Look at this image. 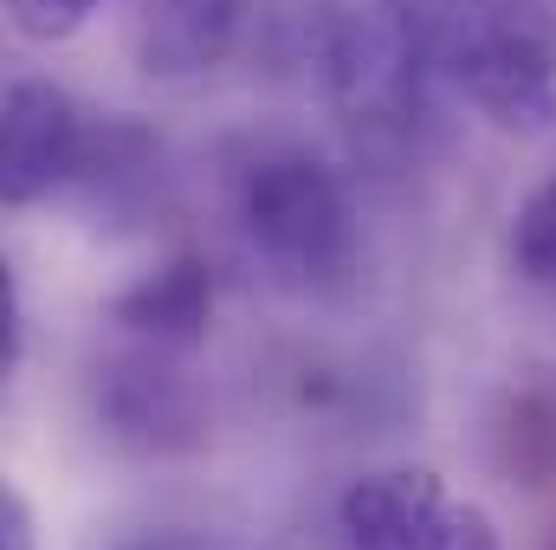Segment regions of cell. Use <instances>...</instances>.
<instances>
[{
    "instance_id": "cell-1",
    "label": "cell",
    "mask_w": 556,
    "mask_h": 550,
    "mask_svg": "<svg viewBox=\"0 0 556 550\" xmlns=\"http://www.w3.org/2000/svg\"><path fill=\"white\" fill-rule=\"evenodd\" d=\"M233 227L247 253L291 291H343L363 260L343 175L298 142H266L233 168Z\"/></svg>"
},
{
    "instance_id": "cell-8",
    "label": "cell",
    "mask_w": 556,
    "mask_h": 550,
    "mask_svg": "<svg viewBox=\"0 0 556 550\" xmlns=\"http://www.w3.org/2000/svg\"><path fill=\"white\" fill-rule=\"evenodd\" d=\"M0 7L26 39H72L104 0H0Z\"/></svg>"
},
{
    "instance_id": "cell-7",
    "label": "cell",
    "mask_w": 556,
    "mask_h": 550,
    "mask_svg": "<svg viewBox=\"0 0 556 550\" xmlns=\"http://www.w3.org/2000/svg\"><path fill=\"white\" fill-rule=\"evenodd\" d=\"M511 260L531 285H556V182H544L511 227Z\"/></svg>"
},
{
    "instance_id": "cell-9",
    "label": "cell",
    "mask_w": 556,
    "mask_h": 550,
    "mask_svg": "<svg viewBox=\"0 0 556 550\" xmlns=\"http://www.w3.org/2000/svg\"><path fill=\"white\" fill-rule=\"evenodd\" d=\"M20 350H26V311H20L13 266L0 260V389H7V376L20 370Z\"/></svg>"
},
{
    "instance_id": "cell-6",
    "label": "cell",
    "mask_w": 556,
    "mask_h": 550,
    "mask_svg": "<svg viewBox=\"0 0 556 550\" xmlns=\"http://www.w3.org/2000/svg\"><path fill=\"white\" fill-rule=\"evenodd\" d=\"M155 357L162 350L104 376V421H111V434H124L137 447H188L201 434V409H194L188 383L168 376Z\"/></svg>"
},
{
    "instance_id": "cell-5",
    "label": "cell",
    "mask_w": 556,
    "mask_h": 550,
    "mask_svg": "<svg viewBox=\"0 0 556 550\" xmlns=\"http://www.w3.org/2000/svg\"><path fill=\"white\" fill-rule=\"evenodd\" d=\"M111 317L137 337L142 350H194L214 324V273L194 253H175L168 266H155L149 278H137L130 291H117Z\"/></svg>"
},
{
    "instance_id": "cell-3",
    "label": "cell",
    "mask_w": 556,
    "mask_h": 550,
    "mask_svg": "<svg viewBox=\"0 0 556 550\" xmlns=\"http://www.w3.org/2000/svg\"><path fill=\"white\" fill-rule=\"evenodd\" d=\"M337 518L350 550H505L498 525L427 466L363 473L343 492Z\"/></svg>"
},
{
    "instance_id": "cell-10",
    "label": "cell",
    "mask_w": 556,
    "mask_h": 550,
    "mask_svg": "<svg viewBox=\"0 0 556 550\" xmlns=\"http://www.w3.org/2000/svg\"><path fill=\"white\" fill-rule=\"evenodd\" d=\"M0 550H39L33 505L20 499V486H13V479H0Z\"/></svg>"
},
{
    "instance_id": "cell-2",
    "label": "cell",
    "mask_w": 556,
    "mask_h": 550,
    "mask_svg": "<svg viewBox=\"0 0 556 550\" xmlns=\"http://www.w3.org/2000/svg\"><path fill=\"white\" fill-rule=\"evenodd\" d=\"M446 78L498 130L556 124V20L531 0H459L427 39Z\"/></svg>"
},
{
    "instance_id": "cell-4",
    "label": "cell",
    "mask_w": 556,
    "mask_h": 550,
    "mask_svg": "<svg viewBox=\"0 0 556 550\" xmlns=\"http://www.w3.org/2000/svg\"><path fill=\"white\" fill-rule=\"evenodd\" d=\"M91 162V124L72 91L20 78L0 98V208H33L78 182Z\"/></svg>"
},
{
    "instance_id": "cell-11",
    "label": "cell",
    "mask_w": 556,
    "mask_h": 550,
    "mask_svg": "<svg viewBox=\"0 0 556 550\" xmlns=\"http://www.w3.org/2000/svg\"><path fill=\"white\" fill-rule=\"evenodd\" d=\"M130 550H188V545H168V538H155V545H130Z\"/></svg>"
}]
</instances>
